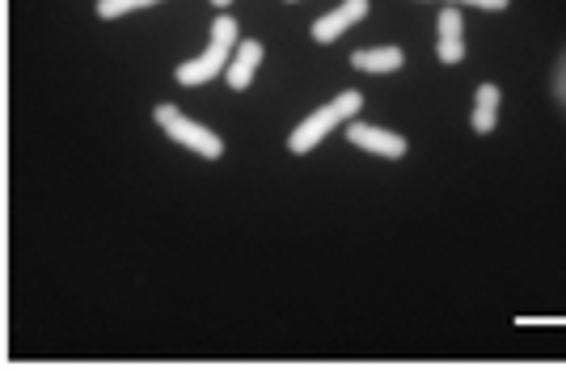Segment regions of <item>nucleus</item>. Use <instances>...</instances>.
<instances>
[{"label":"nucleus","mask_w":566,"mask_h":371,"mask_svg":"<svg viewBox=\"0 0 566 371\" xmlns=\"http://www.w3.org/2000/svg\"><path fill=\"white\" fill-rule=\"evenodd\" d=\"M237 43H241V39H237V22L229 18V13H220L212 25V43H208V51L195 55V60H187L182 68L174 72V81H178V85H208V81H216L220 68H229Z\"/></svg>","instance_id":"f257e3e1"},{"label":"nucleus","mask_w":566,"mask_h":371,"mask_svg":"<svg viewBox=\"0 0 566 371\" xmlns=\"http://www.w3.org/2000/svg\"><path fill=\"white\" fill-rule=\"evenodd\" d=\"M359 106H364V97H359L355 89L352 93H338L334 102H326L322 110H313V115H308L305 123H301V127L287 136V152H296V157L313 152V148L322 144V136H326V131H334L338 123H347V118L359 115Z\"/></svg>","instance_id":"f03ea898"},{"label":"nucleus","mask_w":566,"mask_h":371,"mask_svg":"<svg viewBox=\"0 0 566 371\" xmlns=\"http://www.w3.org/2000/svg\"><path fill=\"white\" fill-rule=\"evenodd\" d=\"M153 118H157V127H161V131H166L174 144H182V148L199 152V157H208V161L224 157V139L212 136L203 123L187 118L182 110H174V106H157V110H153Z\"/></svg>","instance_id":"7ed1b4c3"},{"label":"nucleus","mask_w":566,"mask_h":371,"mask_svg":"<svg viewBox=\"0 0 566 371\" xmlns=\"http://www.w3.org/2000/svg\"><path fill=\"white\" fill-rule=\"evenodd\" d=\"M368 18V0H343L338 9L331 13H322L317 22H313V43H334L338 34H347L355 22H364Z\"/></svg>","instance_id":"20e7f679"},{"label":"nucleus","mask_w":566,"mask_h":371,"mask_svg":"<svg viewBox=\"0 0 566 371\" xmlns=\"http://www.w3.org/2000/svg\"><path fill=\"white\" fill-rule=\"evenodd\" d=\"M347 139H352L355 148H364V152H377V157H389V161L406 157V136L380 131V127H373V123H359V118H355L352 127H347Z\"/></svg>","instance_id":"39448f33"},{"label":"nucleus","mask_w":566,"mask_h":371,"mask_svg":"<svg viewBox=\"0 0 566 371\" xmlns=\"http://www.w3.org/2000/svg\"><path fill=\"white\" fill-rule=\"evenodd\" d=\"M262 55H266V46L259 39H245V43H237L233 60H229V68H224V81H229V89H250V81H254V68L262 64Z\"/></svg>","instance_id":"423d86ee"},{"label":"nucleus","mask_w":566,"mask_h":371,"mask_svg":"<svg viewBox=\"0 0 566 371\" xmlns=\"http://www.w3.org/2000/svg\"><path fill=\"white\" fill-rule=\"evenodd\" d=\"M436 30H440V43H436L440 60H444V64H461V60H465V39H461V30H465V25H461V13H457L452 4L440 13Z\"/></svg>","instance_id":"0eeeda50"},{"label":"nucleus","mask_w":566,"mask_h":371,"mask_svg":"<svg viewBox=\"0 0 566 371\" xmlns=\"http://www.w3.org/2000/svg\"><path fill=\"white\" fill-rule=\"evenodd\" d=\"M406 64V51L401 46H364L352 55V68L359 72H398Z\"/></svg>","instance_id":"6e6552de"},{"label":"nucleus","mask_w":566,"mask_h":371,"mask_svg":"<svg viewBox=\"0 0 566 371\" xmlns=\"http://www.w3.org/2000/svg\"><path fill=\"white\" fill-rule=\"evenodd\" d=\"M499 102H503L499 85H491V81L478 85V97H473V131H478V136H491V131H495Z\"/></svg>","instance_id":"1a4fd4ad"},{"label":"nucleus","mask_w":566,"mask_h":371,"mask_svg":"<svg viewBox=\"0 0 566 371\" xmlns=\"http://www.w3.org/2000/svg\"><path fill=\"white\" fill-rule=\"evenodd\" d=\"M144 4H161V0H97V18H123V13H136Z\"/></svg>","instance_id":"9d476101"},{"label":"nucleus","mask_w":566,"mask_h":371,"mask_svg":"<svg viewBox=\"0 0 566 371\" xmlns=\"http://www.w3.org/2000/svg\"><path fill=\"white\" fill-rule=\"evenodd\" d=\"M457 4H478V9H491V13H503L512 0H457Z\"/></svg>","instance_id":"9b49d317"},{"label":"nucleus","mask_w":566,"mask_h":371,"mask_svg":"<svg viewBox=\"0 0 566 371\" xmlns=\"http://www.w3.org/2000/svg\"><path fill=\"white\" fill-rule=\"evenodd\" d=\"M554 93H558V97L566 102V55L558 60V72H554Z\"/></svg>","instance_id":"f8f14e48"},{"label":"nucleus","mask_w":566,"mask_h":371,"mask_svg":"<svg viewBox=\"0 0 566 371\" xmlns=\"http://www.w3.org/2000/svg\"><path fill=\"white\" fill-rule=\"evenodd\" d=\"M216 9H229V4H233V0H212Z\"/></svg>","instance_id":"ddd939ff"}]
</instances>
